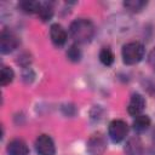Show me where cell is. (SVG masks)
<instances>
[{"label": "cell", "instance_id": "1", "mask_svg": "<svg viewBox=\"0 0 155 155\" xmlns=\"http://www.w3.org/2000/svg\"><path fill=\"white\" fill-rule=\"evenodd\" d=\"M94 25L87 18H79L71 22L69 27V33L71 39L78 44H86L94 36Z\"/></svg>", "mask_w": 155, "mask_h": 155}, {"label": "cell", "instance_id": "2", "mask_svg": "<svg viewBox=\"0 0 155 155\" xmlns=\"http://www.w3.org/2000/svg\"><path fill=\"white\" fill-rule=\"evenodd\" d=\"M122 61L125 64L133 65L142 61L144 56V46L138 41H131L124 45L121 51Z\"/></svg>", "mask_w": 155, "mask_h": 155}, {"label": "cell", "instance_id": "3", "mask_svg": "<svg viewBox=\"0 0 155 155\" xmlns=\"http://www.w3.org/2000/svg\"><path fill=\"white\" fill-rule=\"evenodd\" d=\"M19 45V38L10 29H4L0 34V51L6 54L15 51Z\"/></svg>", "mask_w": 155, "mask_h": 155}, {"label": "cell", "instance_id": "4", "mask_svg": "<svg viewBox=\"0 0 155 155\" xmlns=\"http://www.w3.org/2000/svg\"><path fill=\"white\" fill-rule=\"evenodd\" d=\"M108 133L114 143H120L126 138L128 133V126L124 120H113L109 124Z\"/></svg>", "mask_w": 155, "mask_h": 155}, {"label": "cell", "instance_id": "5", "mask_svg": "<svg viewBox=\"0 0 155 155\" xmlns=\"http://www.w3.org/2000/svg\"><path fill=\"white\" fill-rule=\"evenodd\" d=\"M86 149L90 155H102L107 149V140L102 133L92 134L86 144Z\"/></svg>", "mask_w": 155, "mask_h": 155}, {"label": "cell", "instance_id": "6", "mask_svg": "<svg viewBox=\"0 0 155 155\" xmlns=\"http://www.w3.org/2000/svg\"><path fill=\"white\" fill-rule=\"evenodd\" d=\"M35 150L39 155H54L56 148L52 138L47 134H40L35 140Z\"/></svg>", "mask_w": 155, "mask_h": 155}, {"label": "cell", "instance_id": "7", "mask_svg": "<svg viewBox=\"0 0 155 155\" xmlns=\"http://www.w3.org/2000/svg\"><path fill=\"white\" fill-rule=\"evenodd\" d=\"M145 108V99L142 94L139 93H133L130 102H128V105H127V111L130 115L132 116H138L142 114V111L144 110Z\"/></svg>", "mask_w": 155, "mask_h": 155}, {"label": "cell", "instance_id": "8", "mask_svg": "<svg viewBox=\"0 0 155 155\" xmlns=\"http://www.w3.org/2000/svg\"><path fill=\"white\" fill-rule=\"evenodd\" d=\"M50 38L56 46L61 47L67 42V31L61 24L54 23L50 28Z\"/></svg>", "mask_w": 155, "mask_h": 155}, {"label": "cell", "instance_id": "9", "mask_svg": "<svg viewBox=\"0 0 155 155\" xmlns=\"http://www.w3.org/2000/svg\"><path fill=\"white\" fill-rule=\"evenodd\" d=\"M6 150H7L8 155H28L29 154V149H28V145L25 144V142L22 139H18V138L8 142Z\"/></svg>", "mask_w": 155, "mask_h": 155}, {"label": "cell", "instance_id": "10", "mask_svg": "<svg viewBox=\"0 0 155 155\" xmlns=\"http://www.w3.org/2000/svg\"><path fill=\"white\" fill-rule=\"evenodd\" d=\"M125 154L126 155H143L144 148L143 143L138 137H131L125 145Z\"/></svg>", "mask_w": 155, "mask_h": 155}, {"label": "cell", "instance_id": "11", "mask_svg": "<svg viewBox=\"0 0 155 155\" xmlns=\"http://www.w3.org/2000/svg\"><path fill=\"white\" fill-rule=\"evenodd\" d=\"M132 126H133V130L136 132L142 133V132H144V131H147L149 128V126H150V119H149V116L140 114V115H138V116L134 117Z\"/></svg>", "mask_w": 155, "mask_h": 155}, {"label": "cell", "instance_id": "12", "mask_svg": "<svg viewBox=\"0 0 155 155\" xmlns=\"http://www.w3.org/2000/svg\"><path fill=\"white\" fill-rule=\"evenodd\" d=\"M53 16V6L51 2H41L40 8L38 11V17L42 21V22H47L52 18Z\"/></svg>", "mask_w": 155, "mask_h": 155}, {"label": "cell", "instance_id": "13", "mask_svg": "<svg viewBox=\"0 0 155 155\" xmlns=\"http://www.w3.org/2000/svg\"><path fill=\"white\" fill-rule=\"evenodd\" d=\"M41 2L39 1H33V0H25V1H21L18 7L21 8V11H23L24 13H36L40 8Z\"/></svg>", "mask_w": 155, "mask_h": 155}, {"label": "cell", "instance_id": "14", "mask_svg": "<svg viewBox=\"0 0 155 155\" xmlns=\"http://www.w3.org/2000/svg\"><path fill=\"white\" fill-rule=\"evenodd\" d=\"M147 1L144 0H127V1H124V7L126 10H128L130 12H140L145 6H147Z\"/></svg>", "mask_w": 155, "mask_h": 155}, {"label": "cell", "instance_id": "15", "mask_svg": "<svg viewBox=\"0 0 155 155\" xmlns=\"http://www.w3.org/2000/svg\"><path fill=\"white\" fill-rule=\"evenodd\" d=\"M114 59H115L114 53H113V51L109 47H104V48L101 50V52H99V61L104 65H107V67L111 65L113 62H114Z\"/></svg>", "mask_w": 155, "mask_h": 155}, {"label": "cell", "instance_id": "16", "mask_svg": "<svg viewBox=\"0 0 155 155\" xmlns=\"http://www.w3.org/2000/svg\"><path fill=\"white\" fill-rule=\"evenodd\" d=\"M13 78H15L13 70H12L11 68L4 65V67L1 68V75H0V84H1V86H6V85H8L10 82H12Z\"/></svg>", "mask_w": 155, "mask_h": 155}, {"label": "cell", "instance_id": "17", "mask_svg": "<svg viewBox=\"0 0 155 155\" xmlns=\"http://www.w3.org/2000/svg\"><path fill=\"white\" fill-rule=\"evenodd\" d=\"M81 56H82L81 50H80V47H79L76 44L71 45V46L68 48V51H67V57H68V59L71 61V62H79V61L81 59Z\"/></svg>", "mask_w": 155, "mask_h": 155}, {"label": "cell", "instance_id": "18", "mask_svg": "<svg viewBox=\"0 0 155 155\" xmlns=\"http://www.w3.org/2000/svg\"><path fill=\"white\" fill-rule=\"evenodd\" d=\"M22 76H23V80H24L25 82H31L33 79H34V71H33L30 68H25Z\"/></svg>", "mask_w": 155, "mask_h": 155}, {"label": "cell", "instance_id": "19", "mask_svg": "<svg viewBox=\"0 0 155 155\" xmlns=\"http://www.w3.org/2000/svg\"><path fill=\"white\" fill-rule=\"evenodd\" d=\"M148 62H149L150 67L155 70V47L150 51V53H149V56H148Z\"/></svg>", "mask_w": 155, "mask_h": 155}, {"label": "cell", "instance_id": "20", "mask_svg": "<svg viewBox=\"0 0 155 155\" xmlns=\"http://www.w3.org/2000/svg\"><path fill=\"white\" fill-rule=\"evenodd\" d=\"M153 138L155 139V128H154V131H153Z\"/></svg>", "mask_w": 155, "mask_h": 155}]
</instances>
